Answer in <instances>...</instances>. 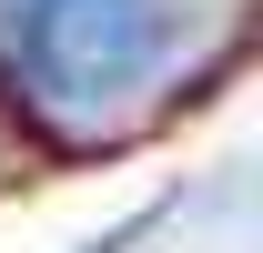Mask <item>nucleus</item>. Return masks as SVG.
Segmentation results:
<instances>
[{"mask_svg": "<svg viewBox=\"0 0 263 253\" xmlns=\"http://www.w3.org/2000/svg\"><path fill=\"white\" fill-rule=\"evenodd\" d=\"M193 0H0V101L61 142L111 152L182 71Z\"/></svg>", "mask_w": 263, "mask_h": 253, "instance_id": "obj_1", "label": "nucleus"}]
</instances>
